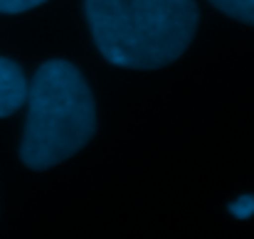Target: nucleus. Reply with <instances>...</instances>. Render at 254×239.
I'll use <instances>...</instances> for the list:
<instances>
[{"mask_svg": "<svg viewBox=\"0 0 254 239\" xmlns=\"http://www.w3.org/2000/svg\"><path fill=\"white\" fill-rule=\"evenodd\" d=\"M89 30L106 62L124 69H161L192 42L195 0H84Z\"/></svg>", "mask_w": 254, "mask_h": 239, "instance_id": "obj_1", "label": "nucleus"}, {"mask_svg": "<svg viewBox=\"0 0 254 239\" xmlns=\"http://www.w3.org/2000/svg\"><path fill=\"white\" fill-rule=\"evenodd\" d=\"M96 133V106L82 72L64 62H45L27 86V123L20 158L30 170L55 168L79 153Z\"/></svg>", "mask_w": 254, "mask_h": 239, "instance_id": "obj_2", "label": "nucleus"}, {"mask_svg": "<svg viewBox=\"0 0 254 239\" xmlns=\"http://www.w3.org/2000/svg\"><path fill=\"white\" fill-rule=\"evenodd\" d=\"M27 79L20 69L7 57H0V119L15 114L25 101H27Z\"/></svg>", "mask_w": 254, "mask_h": 239, "instance_id": "obj_3", "label": "nucleus"}, {"mask_svg": "<svg viewBox=\"0 0 254 239\" xmlns=\"http://www.w3.org/2000/svg\"><path fill=\"white\" fill-rule=\"evenodd\" d=\"M217 10H222L225 15L240 20V22H247L254 25V0H210Z\"/></svg>", "mask_w": 254, "mask_h": 239, "instance_id": "obj_4", "label": "nucleus"}, {"mask_svg": "<svg viewBox=\"0 0 254 239\" xmlns=\"http://www.w3.org/2000/svg\"><path fill=\"white\" fill-rule=\"evenodd\" d=\"M42 2H47V0H0V12L2 15H20V12H27Z\"/></svg>", "mask_w": 254, "mask_h": 239, "instance_id": "obj_5", "label": "nucleus"}, {"mask_svg": "<svg viewBox=\"0 0 254 239\" xmlns=\"http://www.w3.org/2000/svg\"><path fill=\"white\" fill-rule=\"evenodd\" d=\"M230 212H232L235 217H240V220H250V217L254 215V197L252 195L240 197L237 202H232V205H230Z\"/></svg>", "mask_w": 254, "mask_h": 239, "instance_id": "obj_6", "label": "nucleus"}]
</instances>
